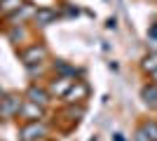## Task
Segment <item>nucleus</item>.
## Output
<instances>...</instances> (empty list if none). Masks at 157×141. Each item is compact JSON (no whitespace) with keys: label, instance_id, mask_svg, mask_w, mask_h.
I'll return each instance as SVG.
<instances>
[{"label":"nucleus","instance_id":"nucleus-9","mask_svg":"<svg viewBox=\"0 0 157 141\" xmlns=\"http://www.w3.org/2000/svg\"><path fill=\"white\" fill-rule=\"evenodd\" d=\"M24 7V0H0V14L2 17H10V14L19 12Z\"/></svg>","mask_w":157,"mask_h":141},{"label":"nucleus","instance_id":"nucleus-2","mask_svg":"<svg viewBox=\"0 0 157 141\" xmlns=\"http://www.w3.org/2000/svg\"><path fill=\"white\" fill-rule=\"evenodd\" d=\"M42 136H47V127L40 120L28 122L21 127V141H40Z\"/></svg>","mask_w":157,"mask_h":141},{"label":"nucleus","instance_id":"nucleus-11","mask_svg":"<svg viewBox=\"0 0 157 141\" xmlns=\"http://www.w3.org/2000/svg\"><path fill=\"white\" fill-rule=\"evenodd\" d=\"M141 66H143L145 73H152V71H157V52H155V54H148V57L143 59V64H141Z\"/></svg>","mask_w":157,"mask_h":141},{"label":"nucleus","instance_id":"nucleus-10","mask_svg":"<svg viewBox=\"0 0 157 141\" xmlns=\"http://www.w3.org/2000/svg\"><path fill=\"white\" fill-rule=\"evenodd\" d=\"M141 96H143L145 104L157 106V85H148V87H143V89H141Z\"/></svg>","mask_w":157,"mask_h":141},{"label":"nucleus","instance_id":"nucleus-15","mask_svg":"<svg viewBox=\"0 0 157 141\" xmlns=\"http://www.w3.org/2000/svg\"><path fill=\"white\" fill-rule=\"evenodd\" d=\"M134 141H150V139H148V134H145L143 129H138L136 136H134Z\"/></svg>","mask_w":157,"mask_h":141},{"label":"nucleus","instance_id":"nucleus-4","mask_svg":"<svg viewBox=\"0 0 157 141\" xmlns=\"http://www.w3.org/2000/svg\"><path fill=\"white\" fill-rule=\"evenodd\" d=\"M87 96H89V85L87 82H75V85H71L68 87V92L63 94V99L68 101V104H75V101H85Z\"/></svg>","mask_w":157,"mask_h":141},{"label":"nucleus","instance_id":"nucleus-16","mask_svg":"<svg viewBox=\"0 0 157 141\" xmlns=\"http://www.w3.org/2000/svg\"><path fill=\"white\" fill-rule=\"evenodd\" d=\"M148 35H150L152 40H157V24H155V26H150V31H148Z\"/></svg>","mask_w":157,"mask_h":141},{"label":"nucleus","instance_id":"nucleus-3","mask_svg":"<svg viewBox=\"0 0 157 141\" xmlns=\"http://www.w3.org/2000/svg\"><path fill=\"white\" fill-rule=\"evenodd\" d=\"M47 57V49L42 45H31L28 49H24L21 52V59H24V64H26L28 68H33L35 64H40V61Z\"/></svg>","mask_w":157,"mask_h":141},{"label":"nucleus","instance_id":"nucleus-7","mask_svg":"<svg viewBox=\"0 0 157 141\" xmlns=\"http://www.w3.org/2000/svg\"><path fill=\"white\" fill-rule=\"evenodd\" d=\"M26 96H28V101L38 104V106H45L47 101H49V94H47L42 87H38V85H31L28 92H26Z\"/></svg>","mask_w":157,"mask_h":141},{"label":"nucleus","instance_id":"nucleus-6","mask_svg":"<svg viewBox=\"0 0 157 141\" xmlns=\"http://www.w3.org/2000/svg\"><path fill=\"white\" fill-rule=\"evenodd\" d=\"M73 85L71 78H66V75H59V78H54L52 85H49V94H56V96H63L68 92V87Z\"/></svg>","mask_w":157,"mask_h":141},{"label":"nucleus","instance_id":"nucleus-1","mask_svg":"<svg viewBox=\"0 0 157 141\" xmlns=\"http://www.w3.org/2000/svg\"><path fill=\"white\" fill-rule=\"evenodd\" d=\"M21 104H24V99L17 96V94L2 96V99H0V118H14V115H19Z\"/></svg>","mask_w":157,"mask_h":141},{"label":"nucleus","instance_id":"nucleus-18","mask_svg":"<svg viewBox=\"0 0 157 141\" xmlns=\"http://www.w3.org/2000/svg\"><path fill=\"white\" fill-rule=\"evenodd\" d=\"M0 99H2V89H0Z\"/></svg>","mask_w":157,"mask_h":141},{"label":"nucleus","instance_id":"nucleus-14","mask_svg":"<svg viewBox=\"0 0 157 141\" xmlns=\"http://www.w3.org/2000/svg\"><path fill=\"white\" fill-rule=\"evenodd\" d=\"M24 35H26V31H24V28H12V31H10V40H21V38H24Z\"/></svg>","mask_w":157,"mask_h":141},{"label":"nucleus","instance_id":"nucleus-13","mask_svg":"<svg viewBox=\"0 0 157 141\" xmlns=\"http://www.w3.org/2000/svg\"><path fill=\"white\" fill-rule=\"evenodd\" d=\"M54 66H56V71H59V73H63L66 78H71V75H75V71H73V68L68 66V64H63V61H56Z\"/></svg>","mask_w":157,"mask_h":141},{"label":"nucleus","instance_id":"nucleus-17","mask_svg":"<svg viewBox=\"0 0 157 141\" xmlns=\"http://www.w3.org/2000/svg\"><path fill=\"white\" fill-rule=\"evenodd\" d=\"M150 75H152V80H155V85H157V71H152Z\"/></svg>","mask_w":157,"mask_h":141},{"label":"nucleus","instance_id":"nucleus-8","mask_svg":"<svg viewBox=\"0 0 157 141\" xmlns=\"http://www.w3.org/2000/svg\"><path fill=\"white\" fill-rule=\"evenodd\" d=\"M35 24L38 26H49V24H54V19H56V12L54 10H47V7H42V10H38L35 12Z\"/></svg>","mask_w":157,"mask_h":141},{"label":"nucleus","instance_id":"nucleus-5","mask_svg":"<svg viewBox=\"0 0 157 141\" xmlns=\"http://www.w3.org/2000/svg\"><path fill=\"white\" fill-rule=\"evenodd\" d=\"M19 115H24L28 122H35V120H42V106H38V104H33V101H26V104H21V111Z\"/></svg>","mask_w":157,"mask_h":141},{"label":"nucleus","instance_id":"nucleus-12","mask_svg":"<svg viewBox=\"0 0 157 141\" xmlns=\"http://www.w3.org/2000/svg\"><path fill=\"white\" fill-rule=\"evenodd\" d=\"M141 129L148 134V139H150V141H157V122L155 120H152V122H145Z\"/></svg>","mask_w":157,"mask_h":141}]
</instances>
